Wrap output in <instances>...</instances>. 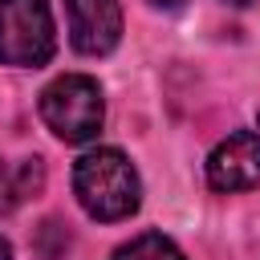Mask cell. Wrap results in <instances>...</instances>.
<instances>
[{
  "label": "cell",
  "mask_w": 260,
  "mask_h": 260,
  "mask_svg": "<svg viewBox=\"0 0 260 260\" xmlns=\"http://www.w3.org/2000/svg\"><path fill=\"white\" fill-rule=\"evenodd\" d=\"M150 4H158V8H179L183 0H150Z\"/></svg>",
  "instance_id": "9c48e42d"
},
{
  "label": "cell",
  "mask_w": 260,
  "mask_h": 260,
  "mask_svg": "<svg viewBox=\"0 0 260 260\" xmlns=\"http://www.w3.org/2000/svg\"><path fill=\"white\" fill-rule=\"evenodd\" d=\"M41 118L61 142H89L106 122L102 85L85 73H65L41 89Z\"/></svg>",
  "instance_id": "7a4b0ae2"
},
{
  "label": "cell",
  "mask_w": 260,
  "mask_h": 260,
  "mask_svg": "<svg viewBox=\"0 0 260 260\" xmlns=\"http://www.w3.org/2000/svg\"><path fill=\"white\" fill-rule=\"evenodd\" d=\"M110 260H187L167 236H158V232H146V236H138V240H130V244H122Z\"/></svg>",
  "instance_id": "52a82bcc"
},
{
  "label": "cell",
  "mask_w": 260,
  "mask_h": 260,
  "mask_svg": "<svg viewBox=\"0 0 260 260\" xmlns=\"http://www.w3.org/2000/svg\"><path fill=\"white\" fill-rule=\"evenodd\" d=\"M69 45L81 57H106L122 41V4L118 0H65Z\"/></svg>",
  "instance_id": "277c9868"
},
{
  "label": "cell",
  "mask_w": 260,
  "mask_h": 260,
  "mask_svg": "<svg viewBox=\"0 0 260 260\" xmlns=\"http://www.w3.org/2000/svg\"><path fill=\"white\" fill-rule=\"evenodd\" d=\"M57 32L49 0H0V65L37 69L53 57Z\"/></svg>",
  "instance_id": "3957f363"
},
{
  "label": "cell",
  "mask_w": 260,
  "mask_h": 260,
  "mask_svg": "<svg viewBox=\"0 0 260 260\" xmlns=\"http://www.w3.org/2000/svg\"><path fill=\"white\" fill-rule=\"evenodd\" d=\"M45 187V162L32 158H0V211H16L24 199H32Z\"/></svg>",
  "instance_id": "8992f818"
},
{
  "label": "cell",
  "mask_w": 260,
  "mask_h": 260,
  "mask_svg": "<svg viewBox=\"0 0 260 260\" xmlns=\"http://www.w3.org/2000/svg\"><path fill=\"white\" fill-rule=\"evenodd\" d=\"M0 260H12V248H8V240L0 236Z\"/></svg>",
  "instance_id": "ba28073f"
},
{
  "label": "cell",
  "mask_w": 260,
  "mask_h": 260,
  "mask_svg": "<svg viewBox=\"0 0 260 260\" xmlns=\"http://www.w3.org/2000/svg\"><path fill=\"white\" fill-rule=\"evenodd\" d=\"M228 4H236V8H240V4H252V0H228Z\"/></svg>",
  "instance_id": "30bf717a"
},
{
  "label": "cell",
  "mask_w": 260,
  "mask_h": 260,
  "mask_svg": "<svg viewBox=\"0 0 260 260\" xmlns=\"http://www.w3.org/2000/svg\"><path fill=\"white\" fill-rule=\"evenodd\" d=\"M207 183L215 191H252L260 187V134L236 130L207 154Z\"/></svg>",
  "instance_id": "5b68a950"
},
{
  "label": "cell",
  "mask_w": 260,
  "mask_h": 260,
  "mask_svg": "<svg viewBox=\"0 0 260 260\" xmlns=\"http://www.w3.org/2000/svg\"><path fill=\"white\" fill-rule=\"evenodd\" d=\"M73 195L77 203L85 207L89 219H102V223H118V219H130L142 203V183H138V171L130 167V158L114 146H98V150H85L73 167Z\"/></svg>",
  "instance_id": "6da1fadb"
}]
</instances>
